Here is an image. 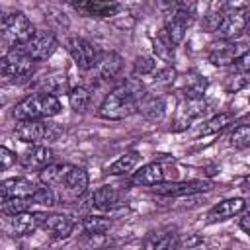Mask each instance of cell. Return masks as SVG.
Listing matches in <instances>:
<instances>
[{
	"instance_id": "obj_40",
	"label": "cell",
	"mask_w": 250,
	"mask_h": 250,
	"mask_svg": "<svg viewBox=\"0 0 250 250\" xmlns=\"http://www.w3.org/2000/svg\"><path fill=\"white\" fill-rule=\"evenodd\" d=\"M180 2H182V0H156V4H158L160 10H172V8H176Z\"/></svg>"
},
{
	"instance_id": "obj_39",
	"label": "cell",
	"mask_w": 250,
	"mask_h": 250,
	"mask_svg": "<svg viewBox=\"0 0 250 250\" xmlns=\"http://www.w3.org/2000/svg\"><path fill=\"white\" fill-rule=\"evenodd\" d=\"M238 215H240V219H238V225H240V229H242L246 234H250V213H248L246 209H242Z\"/></svg>"
},
{
	"instance_id": "obj_12",
	"label": "cell",
	"mask_w": 250,
	"mask_h": 250,
	"mask_svg": "<svg viewBox=\"0 0 250 250\" xmlns=\"http://www.w3.org/2000/svg\"><path fill=\"white\" fill-rule=\"evenodd\" d=\"M191 21H193V12H191V10H188V8H178V10H174L172 18L168 20V23H166V27H164L166 33H168V37H170V41H172L174 45H180V43L184 41L186 31L189 29Z\"/></svg>"
},
{
	"instance_id": "obj_25",
	"label": "cell",
	"mask_w": 250,
	"mask_h": 250,
	"mask_svg": "<svg viewBox=\"0 0 250 250\" xmlns=\"http://www.w3.org/2000/svg\"><path fill=\"white\" fill-rule=\"evenodd\" d=\"M232 119H234V115L229 113V111H225V113H217V115H213L211 119H207V121L199 127L197 135L201 137V135H213V133H219V131H223L225 127H229V125L232 123Z\"/></svg>"
},
{
	"instance_id": "obj_26",
	"label": "cell",
	"mask_w": 250,
	"mask_h": 250,
	"mask_svg": "<svg viewBox=\"0 0 250 250\" xmlns=\"http://www.w3.org/2000/svg\"><path fill=\"white\" fill-rule=\"evenodd\" d=\"M66 166L68 164H55V162H49L47 166H43L39 170V182L45 184V186H55V184H61L62 182V176L66 172Z\"/></svg>"
},
{
	"instance_id": "obj_27",
	"label": "cell",
	"mask_w": 250,
	"mask_h": 250,
	"mask_svg": "<svg viewBox=\"0 0 250 250\" xmlns=\"http://www.w3.org/2000/svg\"><path fill=\"white\" fill-rule=\"evenodd\" d=\"M31 205H33L31 197H10V199H4L0 203V209H2L4 215L14 217V215H20V213L29 211Z\"/></svg>"
},
{
	"instance_id": "obj_29",
	"label": "cell",
	"mask_w": 250,
	"mask_h": 250,
	"mask_svg": "<svg viewBox=\"0 0 250 250\" xmlns=\"http://www.w3.org/2000/svg\"><path fill=\"white\" fill-rule=\"evenodd\" d=\"M82 227L88 234H105L111 229V221L102 215H88L82 219Z\"/></svg>"
},
{
	"instance_id": "obj_15",
	"label": "cell",
	"mask_w": 250,
	"mask_h": 250,
	"mask_svg": "<svg viewBox=\"0 0 250 250\" xmlns=\"http://www.w3.org/2000/svg\"><path fill=\"white\" fill-rule=\"evenodd\" d=\"M51 158H53V152L47 145H31V148L21 152V156L18 160L25 170L39 172L43 166H47L51 162Z\"/></svg>"
},
{
	"instance_id": "obj_11",
	"label": "cell",
	"mask_w": 250,
	"mask_h": 250,
	"mask_svg": "<svg viewBox=\"0 0 250 250\" xmlns=\"http://www.w3.org/2000/svg\"><path fill=\"white\" fill-rule=\"evenodd\" d=\"M150 188L158 195H191V193L211 189V184L205 180H189V182H170V184L160 182V184H154Z\"/></svg>"
},
{
	"instance_id": "obj_42",
	"label": "cell",
	"mask_w": 250,
	"mask_h": 250,
	"mask_svg": "<svg viewBox=\"0 0 250 250\" xmlns=\"http://www.w3.org/2000/svg\"><path fill=\"white\" fill-rule=\"evenodd\" d=\"M66 2H72V0H66Z\"/></svg>"
},
{
	"instance_id": "obj_8",
	"label": "cell",
	"mask_w": 250,
	"mask_h": 250,
	"mask_svg": "<svg viewBox=\"0 0 250 250\" xmlns=\"http://www.w3.org/2000/svg\"><path fill=\"white\" fill-rule=\"evenodd\" d=\"M207 111V102L203 96L199 98H186L176 109V119H174V131H184L188 129L195 119H199Z\"/></svg>"
},
{
	"instance_id": "obj_35",
	"label": "cell",
	"mask_w": 250,
	"mask_h": 250,
	"mask_svg": "<svg viewBox=\"0 0 250 250\" xmlns=\"http://www.w3.org/2000/svg\"><path fill=\"white\" fill-rule=\"evenodd\" d=\"M16 160H18L16 152H12V150L6 148V146H0V170L12 168V166L16 164Z\"/></svg>"
},
{
	"instance_id": "obj_31",
	"label": "cell",
	"mask_w": 250,
	"mask_h": 250,
	"mask_svg": "<svg viewBox=\"0 0 250 250\" xmlns=\"http://www.w3.org/2000/svg\"><path fill=\"white\" fill-rule=\"evenodd\" d=\"M230 146L234 148H246L250 145V125L248 123H240L234 127V131L229 137Z\"/></svg>"
},
{
	"instance_id": "obj_18",
	"label": "cell",
	"mask_w": 250,
	"mask_h": 250,
	"mask_svg": "<svg viewBox=\"0 0 250 250\" xmlns=\"http://www.w3.org/2000/svg\"><path fill=\"white\" fill-rule=\"evenodd\" d=\"M35 184L27 178H6L0 182V203L10 197H31Z\"/></svg>"
},
{
	"instance_id": "obj_13",
	"label": "cell",
	"mask_w": 250,
	"mask_h": 250,
	"mask_svg": "<svg viewBox=\"0 0 250 250\" xmlns=\"http://www.w3.org/2000/svg\"><path fill=\"white\" fill-rule=\"evenodd\" d=\"M242 51H246V45H244V43H234L232 39H230V41L225 39V43L213 45L207 57H209V62L215 64V66H229V64L234 62V59H236Z\"/></svg>"
},
{
	"instance_id": "obj_36",
	"label": "cell",
	"mask_w": 250,
	"mask_h": 250,
	"mask_svg": "<svg viewBox=\"0 0 250 250\" xmlns=\"http://www.w3.org/2000/svg\"><path fill=\"white\" fill-rule=\"evenodd\" d=\"M234 70L238 72V74H246L248 72V68H250V53H248V49L246 51H242L236 59H234Z\"/></svg>"
},
{
	"instance_id": "obj_33",
	"label": "cell",
	"mask_w": 250,
	"mask_h": 250,
	"mask_svg": "<svg viewBox=\"0 0 250 250\" xmlns=\"http://www.w3.org/2000/svg\"><path fill=\"white\" fill-rule=\"evenodd\" d=\"M176 246V234H160L158 238H148L145 242V248H154V250H166Z\"/></svg>"
},
{
	"instance_id": "obj_20",
	"label": "cell",
	"mask_w": 250,
	"mask_h": 250,
	"mask_svg": "<svg viewBox=\"0 0 250 250\" xmlns=\"http://www.w3.org/2000/svg\"><path fill=\"white\" fill-rule=\"evenodd\" d=\"M242 209H246V201L242 197H230V199H223L219 201L215 207H211L207 219L209 223H217V221H225L230 217H236Z\"/></svg>"
},
{
	"instance_id": "obj_2",
	"label": "cell",
	"mask_w": 250,
	"mask_h": 250,
	"mask_svg": "<svg viewBox=\"0 0 250 250\" xmlns=\"http://www.w3.org/2000/svg\"><path fill=\"white\" fill-rule=\"evenodd\" d=\"M61 102L57 96L49 94V92H41V94H31L27 98H23L21 102L16 104L12 115L18 121H25V119H49L61 113Z\"/></svg>"
},
{
	"instance_id": "obj_16",
	"label": "cell",
	"mask_w": 250,
	"mask_h": 250,
	"mask_svg": "<svg viewBox=\"0 0 250 250\" xmlns=\"http://www.w3.org/2000/svg\"><path fill=\"white\" fill-rule=\"evenodd\" d=\"M61 184L64 186L66 193H70L72 197H80L88 189L90 178H88V172L84 168H80V166H66V172H64Z\"/></svg>"
},
{
	"instance_id": "obj_23",
	"label": "cell",
	"mask_w": 250,
	"mask_h": 250,
	"mask_svg": "<svg viewBox=\"0 0 250 250\" xmlns=\"http://www.w3.org/2000/svg\"><path fill=\"white\" fill-rule=\"evenodd\" d=\"M137 111H141V113L145 115V119L156 123V121H160V119L164 117V113H166V104H164V100H162L160 96H148V98L143 96V100L139 102Z\"/></svg>"
},
{
	"instance_id": "obj_6",
	"label": "cell",
	"mask_w": 250,
	"mask_h": 250,
	"mask_svg": "<svg viewBox=\"0 0 250 250\" xmlns=\"http://www.w3.org/2000/svg\"><path fill=\"white\" fill-rule=\"evenodd\" d=\"M72 8L80 16L96 20H105L121 12V4L117 0H72Z\"/></svg>"
},
{
	"instance_id": "obj_17",
	"label": "cell",
	"mask_w": 250,
	"mask_h": 250,
	"mask_svg": "<svg viewBox=\"0 0 250 250\" xmlns=\"http://www.w3.org/2000/svg\"><path fill=\"white\" fill-rule=\"evenodd\" d=\"M47 213H20V215H14L10 219V230L12 234L16 236H27L31 232H35L37 229H41V223L45 219Z\"/></svg>"
},
{
	"instance_id": "obj_21",
	"label": "cell",
	"mask_w": 250,
	"mask_h": 250,
	"mask_svg": "<svg viewBox=\"0 0 250 250\" xmlns=\"http://www.w3.org/2000/svg\"><path fill=\"white\" fill-rule=\"evenodd\" d=\"M164 182V166L160 162H150V164H145L141 166L137 172H133L131 176V184L133 186H154V184H160Z\"/></svg>"
},
{
	"instance_id": "obj_22",
	"label": "cell",
	"mask_w": 250,
	"mask_h": 250,
	"mask_svg": "<svg viewBox=\"0 0 250 250\" xmlns=\"http://www.w3.org/2000/svg\"><path fill=\"white\" fill-rule=\"evenodd\" d=\"M121 201V193L113 186H102L92 193V205L100 211H109L115 209Z\"/></svg>"
},
{
	"instance_id": "obj_34",
	"label": "cell",
	"mask_w": 250,
	"mask_h": 250,
	"mask_svg": "<svg viewBox=\"0 0 250 250\" xmlns=\"http://www.w3.org/2000/svg\"><path fill=\"white\" fill-rule=\"evenodd\" d=\"M154 68H156V62H154V59L152 57H137V61H135V72L137 74H150V72H154Z\"/></svg>"
},
{
	"instance_id": "obj_14",
	"label": "cell",
	"mask_w": 250,
	"mask_h": 250,
	"mask_svg": "<svg viewBox=\"0 0 250 250\" xmlns=\"http://www.w3.org/2000/svg\"><path fill=\"white\" fill-rule=\"evenodd\" d=\"M98 78L102 80H113L123 70V57L115 51H105L98 55V61L94 64Z\"/></svg>"
},
{
	"instance_id": "obj_5",
	"label": "cell",
	"mask_w": 250,
	"mask_h": 250,
	"mask_svg": "<svg viewBox=\"0 0 250 250\" xmlns=\"http://www.w3.org/2000/svg\"><path fill=\"white\" fill-rule=\"evenodd\" d=\"M33 59H29L20 47H12L0 57V74L6 78H25L33 72Z\"/></svg>"
},
{
	"instance_id": "obj_37",
	"label": "cell",
	"mask_w": 250,
	"mask_h": 250,
	"mask_svg": "<svg viewBox=\"0 0 250 250\" xmlns=\"http://www.w3.org/2000/svg\"><path fill=\"white\" fill-rule=\"evenodd\" d=\"M221 18H223V12H209V14L205 16V20H203V29L209 31V33H215V29H217Z\"/></svg>"
},
{
	"instance_id": "obj_30",
	"label": "cell",
	"mask_w": 250,
	"mask_h": 250,
	"mask_svg": "<svg viewBox=\"0 0 250 250\" xmlns=\"http://www.w3.org/2000/svg\"><path fill=\"white\" fill-rule=\"evenodd\" d=\"M90 98H92V96H90V90L84 88V86H74V88L70 90V94H68L70 107H72L74 111H78V113H82V111L88 109Z\"/></svg>"
},
{
	"instance_id": "obj_9",
	"label": "cell",
	"mask_w": 250,
	"mask_h": 250,
	"mask_svg": "<svg viewBox=\"0 0 250 250\" xmlns=\"http://www.w3.org/2000/svg\"><path fill=\"white\" fill-rule=\"evenodd\" d=\"M66 49H68V53H70L74 64H76L78 68H82V70L94 68V64H96V61H98V55H100L98 49H96L90 41H86V39H82V37H70V39L66 41Z\"/></svg>"
},
{
	"instance_id": "obj_38",
	"label": "cell",
	"mask_w": 250,
	"mask_h": 250,
	"mask_svg": "<svg viewBox=\"0 0 250 250\" xmlns=\"http://www.w3.org/2000/svg\"><path fill=\"white\" fill-rule=\"evenodd\" d=\"M248 0H223V8L227 10H246Z\"/></svg>"
},
{
	"instance_id": "obj_1",
	"label": "cell",
	"mask_w": 250,
	"mask_h": 250,
	"mask_svg": "<svg viewBox=\"0 0 250 250\" xmlns=\"http://www.w3.org/2000/svg\"><path fill=\"white\" fill-rule=\"evenodd\" d=\"M145 96V86L139 78H129L115 86L102 102L98 115L107 121H119L133 115L139 107V102Z\"/></svg>"
},
{
	"instance_id": "obj_41",
	"label": "cell",
	"mask_w": 250,
	"mask_h": 250,
	"mask_svg": "<svg viewBox=\"0 0 250 250\" xmlns=\"http://www.w3.org/2000/svg\"><path fill=\"white\" fill-rule=\"evenodd\" d=\"M8 16H10V14H8L4 8H0V31L4 29V25H6V21H8Z\"/></svg>"
},
{
	"instance_id": "obj_24",
	"label": "cell",
	"mask_w": 250,
	"mask_h": 250,
	"mask_svg": "<svg viewBox=\"0 0 250 250\" xmlns=\"http://www.w3.org/2000/svg\"><path fill=\"white\" fill-rule=\"evenodd\" d=\"M137 164H139V152L129 150V152L121 154L113 164H109L107 172L111 176H127V174H133L135 172Z\"/></svg>"
},
{
	"instance_id": "obj_7",
	"label": "cell",
	"mask_w": 250,
	"mask_h": 250,
	"mask_svg": "<svg viewBox=\"0 0 250 250\" xmlns=\"http://www.w3.org/2000/svg\"><path fill=\"white\" fill-rule=\"evenodd\" d=\"M31 33H33V25H31L29 18H27L23 12H12V14L8 16V21H6L4 29H2L4 39H6L12 47L21 45Z\"/></svg>"
},
{
	"instance_id": "obj_32",
	"label": "cell",
	"mask_w": 250,
	"mask_h": 250,
	"mask_svg": "<svg viewBox=\"0 0 250 250\" xmlns=\"http://www.w3.org/2000/svg\"><path fill=\"white\" fill-rule=\"evenodd\" d=\"M31 201L37 203V205H43V207H53L57 203V195H55V191H53L51 186H45L43 184L41 188L35 186V189L31 193Z\"/></svg>"
},
{
	"instance_id": "obj_28",
	"label": "cell",
	"mask_w": 250,
	"mask_h": 250,
	"mask_svg": "<svg viewBox=\"0 0 250 250\" xmlns=\"http://www.w3.org/2000/svg\"><path fill=\"white\" fill-rule=\"evenodd\" d=\"M174 47H176V45L170 41L166 29L162 27V29L156 33V37H154V53H156L160 59H164V61H172V59H174Z\"/></svg>"
},
{
	"instance_id": "obj_4",
	"label": "cell",
	"mask_w": 250,
	"mask_h": 250,
	"mask_svg": "<svg viewBox=\"0 0 250 250\" xmlns=\"http://www.w3.org/2000/svg\"><path fill=\"white\" fill-rule=\"evenodd\" d=\"M57 45H59V41H57V35L53 31H49V29H37L35 31L33 29V33L18 47L33 61H47L55 53Z\"/></svg>"
},
{
	"instance_id": "obj_19",
	"label": "cell",
	"mask_w": 250,
	"mask_h": 250,
	"mask_svg": "<svg viewBox=\"0 0 250 250\" xmlns=\"http://www.w3.org/2000/svg\"><path fill=\"white\" fill-rule=\"evenodd\" d=\"M41 229L47 230L55 238H66L74 230V221L68 215L53 213V215H45V219L41 223Z\"/></svg>"
},
{
	"instance_id": "obj_3",
	"label": "cell",
	"mask_w": 250,
	"mask_h": 250,
	"mask_svg": "<svg viewBox=\"0 0 250 250\" xmlns=\"http://www.w3.org/2000/svg\"><path fill=\"white\" fill-rule=\"evenodd\" d=\"M59 129L43 119H25L16 127V137L27 145H43L47 141H55L59 137Z\"/></svg>"
},
{
	"instance_id": "obj_10",
	"label": "cell",
	"mask_w": 250,
	"mask_h": 250,
	"mask_svg": "<svg viewBox=\"0 0 250 250\" xmlns=\"http://www.w3.org/2000/svg\"><path fill=\"white\" fill-rule=\"evenodd\" d=\"M246 21H248L246 10H229L227 14H223V18H221V21H219L215 33H217L221 39L230 41V39L238 37V35L244 31Z\"/></svg>"
}]
</instances>
